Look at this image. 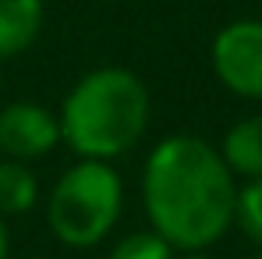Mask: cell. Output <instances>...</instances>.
Here are the masks:
<instances>
[{
  "instance_id": "cell-1",
  "label": "cell",
  "mask_w": 262,
  "mask_h": 259,
  "mask_svg": "<svg viewBox=\"0 0 262 259\" xmlns=\"http://www.w3.org/2000/svg\"><path fill=\"white\" fill-rule=\"evenodd\" d=\"M234 174L216 146L199 135L160 138L142 167L149 227L174 252H206L234 227Z\"/></svg>"
},
{
  "instance_id": "cell-2",
  "label": "cell",
  "mask_w": 262,
  "mask_h": 259,
  "mask_svg": "<svg viewBox=\"0 0 262 259\" xmlns=\"http://www.w3.org/2000/svg\"><path fill=\"white\" fill-rule=\"evenodd\" d=\"M149 89L128 68H96L82 75L60 107V142L78 160H117L149 128Z\"/></svg>"
},
{
  "instance_id": "cell-3",
  "label": "cell",
  "mask_w": 262,
  "mask_h": 259,
  "mask_svg": "<svg viewBox=\"0 0 262 259\" xmlns=\"http://www.w3.org/2000/svg\"><path fill=\"white\" fill-rule=\"evenodd\" d=\"M124 185L106 160H75L46 195V227L68 249H92L117 227Z\"/></svg>"
},
{
  "instance_id": "cell-4",
  "label": "cell",
  "mask_w": 262,
  "mask_h": 259,
  "mask_svg": "<svg viewBox=\"0 0 262 259\" xmlns=\"http://www.w3.org/2000/svg\"><path fill=\"white\" fill-rule=\"evenodd\" d=\"M213 71L241 99L262 103V22L241 18L223 25L213 39Z\"/></svg>"
},
{
  "instance_id": "cell-5",
  "label": "cell",
  "mask_w": 262,
  "mask_h": 259,
  "mask_svg": "<svg viewBox=\"0 0 262 259\" xmlns=\"http://www.w3.org/2000/svg\"><path fill=\"white\" fill-rule=\"evenodd\" d=\"M57 142H60V121L43 103L18 99V103H7L0 110V153H4V160H21V164L43 160L57 149Z\"/></svg>"
},
{
  "instance_id": "cell-6",
  "label": "cell",
  "mask_w": 262,
  "mask_h": 259,
  "mask_svg": "<svg viewBox=\"0 0 262 259\" xmlns=\"http://www.w3.org/2000/svg\"><path fill=\"white\" fill-rule=\"evenodd\" d=\"M43 18V0H0V61H11L36 43Z\"/></svg>"
},
{
  "instance_id": "cell-7",
  "label": "cell",
  "mask_w": 262,
  "mask_h": 259,
  "mask_svg": "<svg viewBox=\"0 0 262 259\" xmlns=\"http://www.w3.org/2000/svg\"><path fill=\"white\" fill-rule=\"evenodd\" d=\"M220 156H223V164L230 167L234 177H245V181L262 177V114L245 117L227 131L223 146H220Z\"/></svg>"
},
{
  "instance_id": "cell-8",
  "label": "cell",
  "mask_w": 262,
  "mask_h": 259,
  "mask_svg": "<svg viewBox=\"0 0 262 259\" xmlns=\"http://www.w3.org/2000/svg\"><path fill=\"white\" fill-rule=\"evenodd\" d=\"M39 199V181L29 164L21 160H0V216L29 213Z\"/></svg>"
},
{
  "instance_id": "cell-9",
  "label": "cell",
  "mask_w": 262,
  "mask_h": 259,
  "mask_svg": "<svg viewBox=\"0 0 262 259\" xmlns=\"http://www.w3.org/2000/svg\"><path fill=\"white\" fill-rule=\"evenodd\" d=\"M234 227L262 249V177L245 181L234 195Z\"/></svg>"
},
{
  "instance_id": "cell-10",
  "label": "cell",
  "mask_w": 262,
  "mask_h": 259,
  "mask_svg": "<svg viewBox=\"0 0 262 259\" xmlns=\"http://www.w3.org/2000/svg\"><path fill=\"white\" fill-rule=\"evenodd\" d=\"M106 259H177L174 256V245L163 242L152 227L149 231H135L128 238H121Z\"/></svg>"
},
{
  "instance_id": "cell-11",
  "label": "cell",
  "mask_w": 262,
  "mask_h": 259,
  "mask_svg": "<svg viewBox=\"0 0 262 259\" xmlns=\"http://www.w3.org/2000/svg\"><path fill=\"white\" fill-rule=\"evenodd\" d=\"M11 256V227H7V216H0V259Z\"/></svg>"
},
{
  "instance_id": "cell-12",
  "label": "cell",
  "mask_w": 262,
  "mask_h": 259,
  "mask_svg": "<svg viewBox=\"0 0 262 259\" xmlns=\"http://www.w3.org/2000/svg\"><path fill=\"white\" fill-rule=\"evenodd\" d=\"M181 259H213V256H206V252H181Z\"/></svg>"
},
{
  "instance_id": "cell-13",
  "label": "cell",
  "mask_w": 262,
  "mask_h": 259,
  "mask_svg": "<svg viewBox=\"0 0 262 259\" xmlns=\"http://www.w3.org/2000/svg\"><path fill=\"white\" fill-rule=\"evenodd\" d=\"M255 259H262V249H259V256H255Z\"/></svg>"
}]
</instances>
